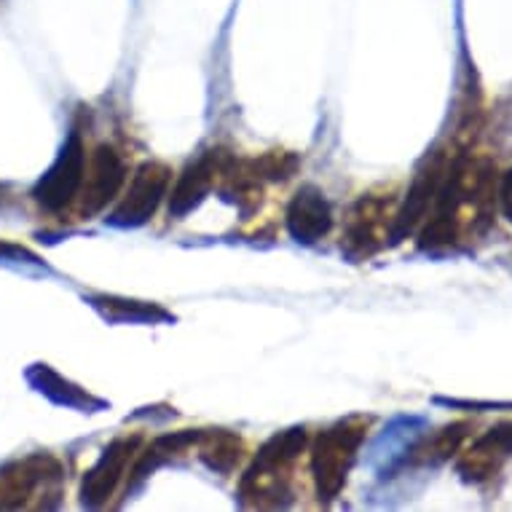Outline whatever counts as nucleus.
Listing matches in <instances>:
<instances>
[{"label": "nucleus", "mask_w": 512, "mask_h": 512, "mask_svg": "<svg viewBox=\"0 0 512 512\" xmlns=\"http://www.w3.org/2000/svg\"><path fill=\"white\" fill-rule=\"evenodd\" d=\"M362 437H365V427L354 421L338 424L317 437L314 454H311V472H314L319 499H336L338 491L344 488Z\"/></svg>", "instance_id": "nucleus-1"}, {"label": "nucleus", "mask_w": 512, "mask_h": 512, "mask_svg": "<svg viewBox=\"0 0 512 512\" xmlns=\"http://www.w3.org/2000/svg\"><path fill=\"white\" fill-rule=\"evenodd\" d=\"M499 202H502L504 218L512 223V169L502 177V188H499Z\"/></svg>", "instance_id": "nucleus-10"}, {"label": "nucleus", "mask_w": 512, "mask_h": 512, "mask_svg": "<svg viewBox=\"0 0 512 512\" xmlns=\"http://www.w3.org/2000/svg\"><path fill=\"white\" fill-rule=\"evenodd\" d=\"M285 223L295 242L314 244L322 236H328L333 226V210L317 185H303L287 204Z\"/></svg>", "instance_id": "nucleus-6"}, {"label": "nucleus", "mask_w": 512, "mask_h": 512, "mask_svg": "<svg viewBox=\"0 0 512 512\" xmlns=\"http://www.w3.org/2000/svg\"><path fill=\"white\" fill-rule=\"evenodd\" d=\"M169 183H172V172H169L167 164L145 161L124 191V199L118 202V207L108 218L110 226L135 228L148 223L159 210V204L164 202Z\"/></svg>", "instance_id": "nucleus-3"}, {"label": "nucleus", "mask_w": 512, "mask_h": 512, "mask_svg": "<svg viewBox=\"0 0 512 512\" xmlns=\"http://www.w3.org/2000/svg\"><path fill=\"white\" fill-rule=\"evenodd\" d=\"M218 169L220 164L215 153H207L194 164H188L180 180L175 183V188H172V196H169V215L172 218H185L188 212L196 210L204 202V196L210 194Z\"/></svg>", "instance_id": "nucleus-7"}, {"label": "nucleus", "mask_w": 512, "mask_h": 512, "mask_svg": "<svg viewBox=\"0 0 512 512\" xmlns=\"http://www.w3.org/2000/svg\"><path fill=\"white\" fill-rule=\"evenodd\" d=\"M124 175L126 167L121 153L113 145H100L94 151L89 177H84V185H81V215L92 218V215L105 210L121 191Z\"/></svg>", "instance_id": "nucleus-4"}, {"label": "nucleus", "mask_w": 512, "mask_h": 512, "mask_svg": "<svg viewBox=\"0 0 512 512\" xmlns=\"http://www.w3.org/2000/svg\"><path fill=\"white\" fill-rule=\"evenodd\" d=\"M437 191H440V169H437V164H432L427 172L416 177L411 194L405 199V207L397 212L395 226H392V242H400L405 234H411V228L424 218V212L437 196Z\"/></svg>", "instance_id": "nucleus-8"}, {"label": "nucleus", "mask_w": 512, "mask_h": 512, "mask_svg": "<svg viewBox=\"0 0 512 512\" xmlns=\"http://www.w3.org/2000/svg\"><path fill=\"white\" fill-rule=\"evenodd\" d=\"M137 445H140V437H121L102 451L100 462L86 472L84 486H81V502L86 507H102L113 496L129 467V459L135 456Z\"/></svg>", "instance_id": "nucleus-5"}, {"label": "nucleus", "mask_w": 512, "mask_h": 512, "mask_svg": "<svg viewBox=\"0 0 512 512\" xmlns=\"http://www.w3.org/2000/svg\"><path fill=\"white\" fill-rule=\"evenodd\" d=\"M210 448H204V459L210 462L212 470H231L239 459V440L228 435L212 437Z\"/></svg>", "instance_id": "nucleus-9"}, {"label": "nucleus", "mask_w": 512, "mask_h": 512, "mask_svg": "<svg viewBox=\"0 0 512 512\" xmlns=\"http://www.w3.org/2000/svg\"><path fill=\"white\" fill-rule=\"evenodd\" d=\"M86 177V151L84 140L78 132L65 140L62 151H59L57 161L51 164L49 172L41 177V183L35 185V202L41 204L43 210L59 212L65 210L78 194Z\"/></svg>", "instance_id": "nucleus-2"}]
</instances>
